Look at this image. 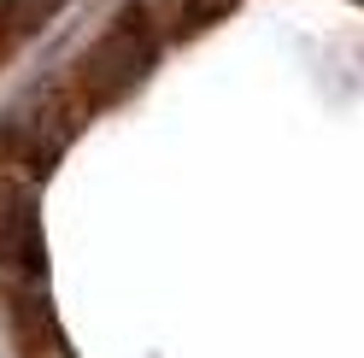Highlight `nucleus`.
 Masks as SVG:
<instances>
[{"label": "nucleus", "mask_w": 364, "mask_h": 358, "mask_svg": "<svg viewBox=\"0 0 364 358\" xmlns=\"http://www.w3.org/2000/svg\"><path fill=\"white\" fill-rule=\"evenodd\" d=\"M53 6H59V0H0V12H6V24H12V30H36Z\"/></svg>", "instance_id": "obj_5"}, {"label": "nucleus", "mask_w": 364, "mask_h": 358, "mask_svg": "<svg viewBox=\"0 0 364 358\" xmlns=\"http://www.w3.org/2000/svg\"><path fill=\"white\" fill-rule=\"evenodd\" d=\"M71 129H77V112L65 106V94L59 88H36V94H24L6 118H0V141H6L18 159L48 165L53 153L71 141Z\"/></svg>", "instance_id": "obj_3"}, {"label": "nucleus", "mask_w": 364, "mask_h": 358, "mask_svg": "<svg viewBox=\"0 0 364 358\" xmlns=\"http://www.w3.org/2000/svg\"><path fill=\"white\" fill-rule=\"evenodd\" d=\"M159 41H165V30H159V18H147V6H135V12H124L118 24H112L95 48L82 53V65H77V94H88V100H100V94H124L129 82H141L147 77V65H153V53H159Z\"/></svg>", "instance_id": "obj_1"}, {"label": "nucleus", "mask_w": 364, "mask_h": 358, "mask_svg": "<svg viewBox=\"0 0 364 358\" xmlns=\"http://www.w3.org/2000/svg\"><path fill=\"white\" fill-rule=\"evenodd\" d=\"M0 282L41 288V223H36V183L0 170Z\"/></svg>", "instance_id": "obj_2"}, {"label": "nucleus", "mask_w": 364, "mask_h": 358, "mask_svg": "<svg viewBox=\"0 0 364 358\" xmlns=\"http://www.w3.org/2000/svg\"><path fill=\"white\" fill-rule=\"evenodd\" d=\"M235 0H165L159 6V30H165V41L171 36H188V30H200V24H212V18H223Z\"/></svg>", "instance_id": "obj_4"}]
</instances>
